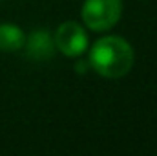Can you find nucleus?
Wrapping results in <instances>:
<instances>
[{"label":"nucleus","mask_w":157,"mask_h":156,"mask_svg":"<svg viewBox=\"0 0 157 156\" xmlns=\"http://www.w3.org/2000/svg\"><path fill=\"white\" fill-rule=\"evenodd\" d=\"M90 64L102 77L119 79L130 72L133 64V50L121 37H102L90 51Z\"/></svg>","instance_id":"nucleus-1"},{"label":"nucleus","mask_w":157,"mask_h":156,"mask_svg":"<svg viewBox=\"0 0 157 156\" xmlns=\"http://www.w3.org/2000/svg\"><path fill=\"white\" fill-rule=\"evenodd\" d=\"M121 11V0H86L82 6V20L90 30L104 31L117 24Z\"/></svg>","instance_id":"nucleus-2"},{"label":"nucleus","mask_w":157,"mask_h":156,"mask_svg":"<svg viewBox=\"0 0 157 156\" xmlns=\"http://www.w3.org/2000/svg\"><path fill=\"white\" fill-rule=\"evenodd\" d=\"M53 40H55V48L60 53L68 55V57H78L88 48V35H86V31L78 26L77 22H73V20L60 24Z\"/></svg>","instance_id":"nucleus-3"},{"label":"nucleus","mask_w":157,"mask_h":156,"mask_svg":"<svg viewBox=\"0 0 157 156\" xmlns=\"http://www.w3.org/2000/svg\"><path fill=\"white\" fill-rule=\"evenodd\" d=\"M26 44V53L33 61H46L51 59L55 53V40L46 30H37L33 31L28 39L24 40Z\"/></svg>","instance_id":"nucleus-4"},{"label":"nucleus","mask_w":157,"mask_h":156,"mask_svg":"<svg viewBox=\"0 0 157 156\" xmlns=\"http://www.w3.org/2000/svg\"><path fill=\"white\" fill-rule=\"evenodd\" d=\"M26 35L15 24H0V51H18L24 46Z\"/></svg>","instance_id":"nucleus-5"}]
</instances>
